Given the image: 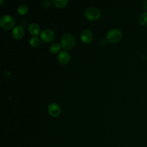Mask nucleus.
Returning <instances> with one entry per match:
<instances>
[{"instance_id":"obj_1","label":"nucleus","mask_w":147,"mask_h":147,"mask_svg":"<svg viewBox=\"0 0 147 147\" xmlns=\"http://www.w3.org/2000/svg\"><path fill=\"white\" fill-rule=\"evenodd\" d=\"M76 44L75 38L71 34L65 33L61 38V46L66 49L69 50L73 48Z\"/></svg>"},{"instance_id":"obj_2","label":"nucleus","mask_w":147,"mask_h":147,"mask_svg":"<svg viewBox=\"0 0 147 147\" xmlns=\"http://www.w3.org/2000/svg\"><path fill=\"white\" fill-rule=\"evenodd\" d=\"M122 37L121 31L118 29H112L108 31L106 34V38L108 41L111 43H116L119 41Z\"/></svg>"},{"instance_id":"obj_3","label":"nucleus","mask_w":147,"mask_h":147,"mask_svg":"<svg viewBox=\"0 0 147 147\" xmlns=\"http://www.w3.org/2000/svg\"><path fill=\"white\" fill-rule=\"evenodd\" d=\"M15 24L14 18L9 15H4L0 18V26L4 29H11Z\"/></svg>"},{"instance_id":"obj_4","label":"nucleus","mask_w":147,"mask_h":147,"mask_svg":"<svg viewBox=\"0 0 147 147\" xmlns=\"http://www.w3.org/2000/svg\"><path fill=\"white\" fill-rule=\"evenodd\" d=\"M100 11L95 7L87 8L84 12L86 18L89 20H96L100 16Z\"/></svg>"},{"instance_id":"obj_5","label":"nucleus","mask_w":147,"mask_h":147,"mask_svg":"<svg viewBox=\"0 0 147 147\" xmlns=\"http://www.w3.org/2000/svg\"><path fill=\"white\" fill-rule=\"evenodd\" d=\"M55 37V33L53 30L49 29L43 30L40 33L41 39L45 42L52 41Z\"/></svg>"},{"instance_id":"obj_6","label":"nucleus","mask_w":147,"mask_h":147,"mask_svg":"<svg viewBox=\"0 0 147 147\" xmlns=\"http://www.w3.org/2000/svg\"><path fill=\"white\" fill-rule=\"evenodd\" d=\"M49 114L53 117H58L60 114V106L56 103H52L49 105L48 108Z\"/></svg>"},{"instance_id":"obj_7","label":"nucleus","mask_w":147,"mask_h":147,"mask_svg":"<svg viewBox=\"0 0 147 147\" xmlns=\"http://www.w3.org/2000/svg\"><path fill=\"white\" fill-rule=\"evenodd\" d=\"M57 59L61 64H67L70 60V55L67 51H61L57 55Z\"/></svg>"},{"instance_id":"obj_8","label":"nucleus","mask_w":147,"mask_h":147,"mask_svg":"<svg viewBox=\"0 0 147 147\" xmlns=\"http://www.w3.org/2000/svg\"><path fill=\"white\" fill-rule=\"evenodd\" d=\"M80 38L84 43H90L92 40V33L89 30H84L80 34Z\"/></svg>"},{"instance_id":"obj_9","label":"nucleus","mask_w":147,"mask_h":147,"mask_svg":"<svg viewBox=\"0 0 147 147\" xmlns=\"http://www.w3.org/2000/svg\"><path fill=\"white\" fill-rule=\"evenodd\" d=\"M12 35L16 39H21L24 37V30L21 26H16L12 30Z\"/></svg>"},{"instance_id":"obj_10","label":"nucleus","mask_w":147,"mask_h":147,"mask_svg":"<svg viewBox=\"0 0 147 147\" xmlns=\"http://www.w3.org/2000/svg\"><path fill=\"white\" fill-rule=\"evenodd\" d=\"M29 31L30 33L32 35L36 36L39 34L40 32V29L38 24L36 23H32L29 26Z\"/></svg>"},{"instance_id":"obj_11","label":"nucleus","mask_w":147,"mask_h":147,"mask_svg":"<svg viewBox=\"0 0 147 147\" xmlns=\"http://www.w3.org/2000/svg\"><path fill=\"white\" fill-rule=\"evenodd\" d=\"M52 3L57 7H63L68 4V1L67 0H53Z\"/></svg>"},{"instance_id":"obj_12","label":"nucleus","mask_w":147,"mask_h":147,"mask_svg":"<svg viewBox=\"0 0 147 147\" xmlns=\"http://www.w3.org/2000/svg\"><path fill=\"white\" fill-rule=\"evenodd\" d=\"M28 12V7L25 5H21L17 8V13L20 15H25Z\"/></svg>"},{"instance_id":"obj_13","label":"nucleus","mask_w":147,"mask_h":147,"mask_svg":"<svg viewBox=\"0 0 147 147\" xmlns=\"http://www.w3.org/2000/svg\"><path fill=\"white\" fill-rule=\"evenodd\" d=\"M60 48H61V47H60V44L55 42V43H53L51 45V46L49 47V51L52 53H56L60 51Z\"/></svg>"},{"instance_id":"obj_14","label":"nucleus","mask_w":147,"mask_h":147,"mask_svg":"<svg viewBox=\"0 0 147 147\" xmlns=\"http://www.w3.org/2000/svg\"><path fill=\"white\" fill-rule=\"evenodd\" d=\"M138 22L141 25H147V12L140 15L138 18Z\"/></svg>"},{"instance_id":"obj_15","label":"nucleus","mask_w":147,"mask_h":147,"mask_svg":"<svg viewBox=\"0 0 147 147\" xmlns=\"http://www.w3.org/2000/svg\"><path fill=\"white\" fill-rule=\"evenodd\" d=\"M29 43L32 47H36L37 46H38V45L40 44V40L37 37H33L30 38V40L29 41Z\"/></svg>"},{"instance_id":"obj_16","label":"nucleus","mask_w":147,"mask_h":147,"mask_svg":"<svg viewBox=\"0 0 147 147\" xmlns=\"http://www.w3.org/2000/svg\"><path fill=\"white\" fill-rule=\"evenodd\" d=\"M143 6L145 8V9L147 10V1H145L143 2Z\"/></svg>"},{"instance_id":"obj_17","label":"nucleus","mask_w":147,"mask_h":147,"mask_svg":"<svg viewBox=\"0 0 147 147\" xmlns=\"http://www.w3.org/2000/svg\"><path fill=\"white\" fill-rule=\"evenodd\" d=\"M2 2H3V1H1V3H2Z\"/></svg>"}]
</instances>
